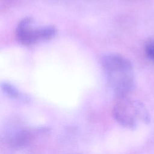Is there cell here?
I'll return each instance as SVG.
<instances>
[{
  "mask_svg": "<svg viewBox=\"0 0 154 154\" xmlns=\"http://www.w3.org/2000/svg\"><path fill=\"white\" fill-rule=\"evenodd\" d=\"M108 83L117 97H125L135 86V75L131 62L126 57L109 53L101 59Z\"/></svg>",
  "mask_w": 154,
  "mask_h": 154,
  "instance_id": "obj_1",
  "label": "cell"
},
{
  "mask_svg": "<svg viewBox=\"0 0 154 154\" xmlns=\"http://www.w3.org/2000/svg\"><path fill=\"white\" fill-rule=\"evenodd\" d=\"M115 120L122 126L134 129L140 121L148 120V115L143 105L127 96L117 97L112 108Z\"/></svg>",
  "mask_w": 154,
  "mask_h": 154,
  "instance_id": "obj_2",
  "label": "cell"
},
{
  "mask_svg": "<svg viewBox=\"0 0 154 154\" xmlns=\"http://www.w3.org/2000/svg\"><path fill=\"white\" fill-rule=\"evenodd\" d=\"M56 34V29L51 25L35 26L32 20L26 17L23 19L16 28L18 40L25 45H30L40 41L49 40Z\"/></svg>",
  "mask_w": 154,
  "mask_h": 154,
  "instance_id": "obj_3",
  "label": "cell"
},
{
  "mask_svg": "<svg viewBox=\"0 0 154 154\" xmlns=\"http://www.w3.org/2000/svg\"><path fill=\"white\" fill-rule=\"evenodd\" d=\"M1 88L4 93L13 99H23L24 100L27 99L26 97L25 96H23L15 86H14L13 85L9 82H4L2 83Z\"/></svg>",
  "mask_w": 154,
  "mask_h": 154,
  "instance_id": "obj_4",
  "label": "cell"
},
{
  "mask_svg": "<svg viewBox=\"0 0 154 154\" xmlns=\"http://www.w3.org/2000/svg\"><path fill=\"white\" fill-rule=\"evenodd\" d=\"M144 51L148 59L154 64V38L150 40L146 43Z\"/></svg>",
  "mask_w": 154,
  "mask_h": 154,
  "instance_id": "obj_5",
  "label": "cell"
}]
</instances>
